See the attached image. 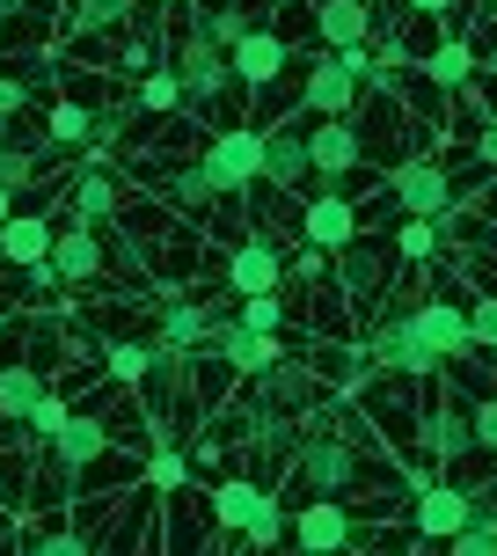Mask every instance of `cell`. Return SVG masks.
Returning a JSON list of instances; mask_svg holds the SVG:
<instances>
[{
    "label": "cell",
    "instance_id": "6da1fadb",
    "mask_svg": "<svg viewBox=\"0 0 497 556\" xmlns=\"http://www.w3.org/2000/svg\"><path fill=\"white\" fill-rule=\"evenodd\" d=\"M366 45H344V52H322L307 59V81H301V111L315 117H336V111H359V74H366Z\"/></svg>",
    "mask_w": 497,
    "mask_h": 556
},
{
    "label": "cell",
    "instance_id": "f35d334b",
    "mask_svg": "<svg viewBox=\"0 0 497 556\" xmlns=\"http://www.w3.org/2000/svg\"><path fill=\"white\" fill-rule=\"evenodd\" d=\"M403 8H410V15H454L461 0H403Z\"/></svg>",
    "mask_w": 497,
    "mask_h": 556
},
{
    "label": "cell",
    "instance_id": "4dcf8cb0",
    "mask_svg": "<svg viewBox=\"0 0 497 556\" xmlns=\"http://www.w3.org/2000/svg\"><path fill=\"white\" fill-rule=\"evenodd\" d=\"M139 111H183V88H176V66H154L146 81H139V96H132Z\"/></svg>",
    "mask_w": 497,
    "mask_h": 556
},
{
    "label": "cell",
    "instance_id": "b9f144b4",
    "mask_svg": "<svg viewBox=\"0 0 497 556\" xmlns=\"http://www.w3.org/2000/svg\"><path fill=\"white\" fill-rule=\"evenodd\" d=\"M154 8H183V0H154Z\"/></svg>",
    "mask_w": 497,
    "mask_h": 556
},
{
    "label": "cell",
    "instance_id": "3957f363",
    "mask_svg": "<svg viewBox=\"0 0 497 556\" xmlns=\"http://www.w3.org/2000/svg\"><path fill=\"white\" fill-rule=\"evenodd\" d=\"M293 476H301L307 498H352V491L366 483V454L352 440H301Z\"/></svg>",
    "mask_w": 497,
    "mask_h": 556
},
{
    "label": "cell",
    "instance_id": "d6986e66",
    "mask_svg": "<svg viewBox=\"0 0 497 556\" xmlns=\"http://www.w3.org/2000/svg\"><path fill=\"white\" fill-rule=\"evenodd\" d=\"M205 330H213V307L205 301H183V293H168L154 307V344H176V352H205Z\"/></svg>",
    "mask_w": 497,
    "mask_h": 556
},
{
    "label": "cell",
    "instance_id": "e0dca14e",
    "mask_svg": "<svg viewBox=\"0 0 497 556\" xmlns=\"http://www.w3.org/2000/svg\"><path fill=\"white\" fill-rule=\"evenodd\" d=\"M278 278H285V256H278L271 235L234 242V256H227V293H278Z\"/></svg>",
    "mask_w": 497,
    "mask_h": 556
},
{
    "label": "cell",
    "instance_id": "52a82bcc",
    "mask_svg": "<svg viewBox=\"0 0 497 556\" xmlns=\"http://www.w3.org/2000/svg\"><path fill=\"white\" fill-rule=\"evenodd\" d=\"M227 52L220 45H205V37H191L183 52H176V88H183V111H197V117H213L220 111V96H227Z\"/></svg>",
    "mask_w": 497,
    "mask_h": 556
},
{
    "label": "cell",
    "instance_id": "5bb4252c",
    "mask_svg": "<svg viewBox=\"0 0 497 556\" xmlns=\"http://www.w3.org/2000/svg\"><path fill=\"white\" fill-rule=\"evenodd\" d=\"M410 330H417V344H424V352H432L439 366L469 359V337H461V307L446 301V293H432V301H417V307H410Z\"/></svg>",
    "mask_w": 497,
    "mask_h": 556
},
{
    "label": "cell",
    "instance_id": "f546056e",
    "mask_svg": "<svg viewBox=\"0 0 497 556\" xmlns=\"http://www.w3.org/2000/svg\"><path fill=\"white\" fill-rule=\"evenodd\" d=\"M66 410H74V403H66V395L52 389V381H44V395H37V403H29V417H23V432H29V446H44L59 432V425H66Z\"/></svg>",
    "mask_w": 497,
    "mask_h": 556
},
{
    "label": "cell",
    "instance_id": "9c48e42d",
    "mask_svg": "<svg viewBox=\"0 0 497 556\" xmlns=\"http://www.w3.org/2000/svg\"><path fill=\"white\" fill-rule=\"evenodd\" d=\"M256 389H248V403L256 410H315L322 403V381H315V359H285L278 352L264 374H248Z\"/></svg>",
    "mask_w": 497,
    "mask_h": 556
},
{
    "label": "cell",
    "instance_id": "8992f818",
    "mask_svg": "<svg viewBox=\"0 0 497 556\" xmlns=\"http://www.w3.org/2000/svg\"><path fill=\"white\" fill-rule=\"evenodd\" d=\"M366 352H373V366H381V374H395V381H432V374H439V359H432V352L417 344V330H410V307L381 315Z\"/></svg>",
    "mask_w": 497,
    "mask_h": 556
},
{
    "label": "cell",
    "instance_id": "60d3db41",
    "mask_svg": "<svg viewBox=\"0 0 497 556\" xmlns=\"http://www.w3.org/2000/svg\"><path fill=\"white\" fill-rule=\"evenodd\" d=\"M8 213H15V191H8V184H0V220H8Z\"/></svg>",
    "mask_w": 497,
    "mask_h": 556
},
{
    "label": "cell",
    "instance_id": "4fadbf2b",
    "mask_svg": "<svg viewBox=\"0 0 497 556\" xmlns=\"http://www.w3.org/2000/svg\"><path fill=\"white\" fill-rule=\"evenodd\" d=\"M117 205H125V184H117L111 168H95V147L81 154V168H74V184H66V213L88 227H103L117 220Z\"/></svg>",
    "mask_w": 497,
    "mask_h": 556
},
{
    "label": "cell",
    "instance_id": "ab89813d",
    "mask_svg": "<svg viewBox=\"0 0 497 556\" xmlns=\"http://www.w3.org/2000/svg\"><path fill=\"white\" fill-rule=\"evenodd\" d=\"M29 8H37V0H0V15H29Z\"/></svg>",
    "mask_w": 497,
    "mask_h": 556
},
{
    "label": "cell",
    "instance_id": "7c38bea8",
    "mask_svg": "<svg viewBox=\"0 0 497 556\" xmlns=\"http://www.w3.org/2000/svg\"><path fill=\"white\" fill-rule=\"evenodd\" d=\"M285 37H278V29H256L248 23L242 37H234V45H227V74H234V81L242 88H271L278 74H285Z\"/></svg>",
    "mask_w": 497,
    "mask_h": 556
},
{
    "label": "cell",
    "instance_id": "30bf717a",
    "mask_svg": "<svg viewBox=\"0 0 497 556\" xmlns=\"http://www.w3.org/2000/svg\"><path fill=\"white\" fill-rule=\"evenodd\" d=\"M352 528H359L352 498H307L301 513L285 520V542H293V549H352Z\"/></svg>",
    "mask_w": 497,
    "mask_h": 556
},
{
    "label": "cell",
    "instance_id": "d4e9b609",
    "mask_svg": "<svg viewBox=\"0 0 497 556\" xmlns=\"http://www.w3.org/2000/svg\"><path fill=\"white\" fill-rule=\"evenodd\" d=\"M162 191H168L176 213H213V176H205L191 154H176V162L162 168Z\"/></svg>",
    "mask_w": 497,
    "mask_h": 556
},
{
    "label": "cell",
    "instance_id": "277c9868",
    "mask_svg": "<svg viewBox=\"0 0 497 556\" xmlns=\"http://www.w3.org/2000/svg\"><path fill=\"white\" fill-rule=\"evenodd\" d=\"M454 198H461L454 162H432V154H410V162H395V176H387V205L395 213H417V220H439Z\"/></svg>",
    "mask_w": 497,
    "mask_h": 556
},
{
    "label": "cell",
    "instance_id": "9a60e30c",
    "mask_svg": "<svg viewBox=\"0 0 497 556\" xmlns=\"http://www.w3.org/2000/svg\"><path fill=\"white\" fill-rule=\"evenodd\" d=\"M256 184H271V191H307V125H271V132H264V168H256Z\"/></svg>",
    "mask_w": 497,
    "mask_h": 556
},
{
    "label": "cell",
    "instance_id": "8fae6325",
    "mask_svg": "<svg viewBox=\"0 0 497 556\" xmlns=\"http://www.w3.org/2000/svg\"><path fill=\"white\" fill-rule=\"evenodd\" d=\"M205 352H213V359L227 366V374H264V366L278 359V337H264V330H242V323H234V315H220V307H213V330H205Z\"/></svg>",
    "mask_w": 497,
    "mask_h": 556
},
{
    "label": "cell",
    "instance_id": "1f68e13d",
    "mask_svg": "<svg viewBox=\"0 0 497 556\" xmlns=\"http://www.w3.org/2000/svg\"><path fill=\"white\" fill-rule=\"evenodd\" d=\"M242 330H264V337H278L285 330V307H278V293H242V315H234Z\"/></svg>",
    "mask_w": 497,
    "mask_h": 556
},
{
    "label": "cell",
    "instance_id": "7bdbcfd3",
    "mask_svg": "<svg viewBox=\"0 0 497 556\" xmlns=\"http://www.w3.org/2000/svg\"><path fill=\"white\" fill-rule=\"evenodd\" d=\"M0 147H8V125H0Z\"/></svg>",
    "mask_w": 497,
    "mask_h": 556
},
{
    "label": "cell",
    "instance_id": "7a4b0ae2",
    "mask_svg": "<svg viewBox=\"0 0 497 556\" xmlns=\"http://www.w3.org/2000/svg\"><path fill=\"white\" fill-rule=\"evenodd\" d=\"M197 168L213 176V198H248L256 191V168H264V132L256 125H227V132L205 139Z\"/></svg>",
    "mask_w": 497,
    "mask_h": 556
},
{
    "label": "cell",
    "instance_id": "603a6c76",
    "mask_svg": "<svg viewBox=\"0 0 497 556\" xmlns=\"http://www.w3.org/2000/svg\"><path fill=\"white\" fill-rule=\"evenodd\" d=\"M44 454H52V462H66V469H88L95 454H111V432H103V417L66 410V425H59L52 440H44Z\"/></svg>",
    "mask_w": 497,
    "mask_h": 556
},
{
    "label": "cell",
    "instance_id": "836d02e7",
    "mask_svg": "<svg viewBox=\"0 0 497 556\" xmlns=\"http://www.w3.org/2000/svg\"><path fill=\"white\" fill-rule=\"evenodd\" d=\"M461 337H469V352H475V359H483V352H490V344H497V307H490V301L461 307Z\"/></svg>",
    "mask_w": 497,
    "mask_h": 556
},
{
    "label": "cell",
    "instance_id": "8d00e7d4",
    "mask_svg": "<svg viewBox=\"0 0 497 556\" xmlns=\"http://www.w3.org/2000/svg\"><path fill=\"white\" fill-rule=\"evenodd\" d=\"M23 111H37V88H29L23 74H0V125L23 117Z\"/></svg>",
    "mask_w": 497,
    "mask_h": 556
},
{
    "label": "cell",
    "instance_id": "ac0fdd59",
    "mask_svg": "<svg viewBox=\"0 0 497 556\" xmlns=\"http://www.w3.org/2000/svg\"><path fill=\"white\" fill-rule=\"evenodd\" d=\"M461 513H469V491H454V483H424L410 505V542H446V534L461 528Z\"/></svg>",
    "mask_w": 497,
    "mask_h": 556
},
{
    "label": "cell",
    "instance_id": "5b68a950",
    "mask_svg": "<svg viewBox=\"0 0 497 556\" xmlns=\"http://www.w3.org/2000/svg\"><path fill=\"white\" fill-rule=\"evenodd\" d=\"M359 162H366V132L352 125V111L315 117V125H307V176H322L330 191H344Z\"/></svg>",
    "mask_w": 497,
    "mask_h": 556
},
{
    "label": "cell",
    "instance_id": "d6a6232c",
    "mask_svg": "<svg viewBox=\"0 0 497 556\" xmlns=\"http://www.w3.org/2000/svg\"><path fill=\"white\" fill-rule=\"evenodd\" d=\"M395 250H403V256H439V220H417V213H403V227H395Z\"/></svg>",
    "mask_w": 497,
    "mask_h": 556
},
{
    "label": "cell",
    "instance_id": "ee69618b",
    "mask_svg": "<svg viewBox=\"0 0 497 556\" xmlns=\"http://www.w3.org/2000/svg\"><path fill=\"white\" fill-rule=\"evenodd\" d=\"M0 542H8V528H0Z\"/></svg>",
    "mask_w": 497,
    "mask_h": 556
},
{
    "label": "cell",
    "instance_id": "44dd1931",
    "mask_svg": "<svg viewBox=\"0 0 497 556\" xmlns=\"http://www.w3.org/2000/svg\"><path fill=\"white\" fill-rule=\"evenodd\" d=\"M315 37L344 52V45H373V0H315Z\"/></svg>",
    "mask_w": 497,
    "mask_h": 556
},
{
    "label": "cell",
    "instance_id": "74e56055",
    "mask_svg": "<svg viewBox=\"0 0 497 556\" xmlns=\"http://www.w3.org/2000/svg\"><path fill=\"white\" fill-rule=\"evenodd\" d=\"M322 256H330V250H315V242H307V250L293 256V278H322Z\"/></svg>",
    "mask_w": 497,
    "mask_h": 556
},
{
    "label": "cell",
    "instance_id": "cb8c5ba5",
    "mask_svg": "<svg viewBox=\"0 0 497 556\" xmlns=\"http://www.w3.org/2000/svg\"><path fill=\"white\" fill-rule=\"evenodd\" d=\"M44 250H52V220H37V213H8V220H0V256H8L15 271L44 264Z\"/></svg>",
    "mask_w": 497,
    "mask_h": 556
},
{
    "label": "cell",
    "instance_id": "ba28073f",
    "mask_svg": "<svg viewBox=\"0 0 497 556\" xmlns=\"http://www.w3.org/2000/svg\"><path fill=\"white\" fill-rule=\"evenodd\" d=\"M44 271L52 286H103V227H52V250H44Z\"/></svg>",
    "mask_w": 497,
    "mask_h": 556
},
{
    "label": "cell",
    "instance_id": "4316f807",
    "mask_svg": "<svg viewBox=\"0 0 497 556\" xmlns=\"http://www.w3.org/2000/svg\"><path fill=\"white\" fill-rule=\"evenodd\" d=\"M344 293L359 307H373V293H381V250H366V242H344Z\"/></svg>",
    "mask_w": 497,
    "mask_h": 556
},
{
    "label": "cell",
    "instance_id": "83f0119b",
    "mask_svg": "<svg viewBox=\"0 0 497 556\" xmlns=\"http://www.w3.org/2000/svg\"><path fill=\"white\" fill-rule=\"evenodd\" d=\"M37 395H44V374H37V366H0V417H8V425H23Z\"/></svg>",
    "mask_w": 497,
    "mask_h": 556
},
{
    "label": "cell",
    "instance_id": "f1b7e54d",
    "mask_svg": "<svg viewBox=\"0 0 497 556\" xmlns=\"http://www.w3.org/2000/svg\"><path fill=\"white\" fill-rule=\"evenodd\" d=\"M154 359V337H111L103 344V366H111V381H139Z\"/></svg>",
    "mask_w": 497,
    "mask_h": 556
},
{
    "label": "cell",
    "instance_id": "ffe728a7",
    "mask_svg": "<svg viewBox=\"0 0 497 556\" xmlns=\"http://www.w3.org/2000/svg\"><path fill=\"white\" fill-rule=\"evenodd\" d=\"M475 59H483V52H475V37H439V45L417 52V74L439 88V96H454V88L475 81Z\"/></svg>",
    "mask_w": 497,
    "mask_h": 556
},
{
    "label": "cell",
    "instance_id": "484cf974",
    "mask_svg": "<svg viewBox=\"0 0 497 556\" xmlns=\"http://www.w3.org/2000/svg\"><path fill=\"white\" fill-rule=\"evenodd\" d=\"M44 125H52L59 147H95V111L81 96H44Z\"/></svg>",
    "mask_w": 497,
    "mask_h": 556
},
{
    "label": "cell",
    "instance_id": "d590c367",
    "mask_svg": "<svg viewBox=\"0 0 497 556\" xmlns=\"http://www.w3.org/2000/svg\"><path fill=\"white\" fill-rule=\"evenodd\" d=\"M183 476H191V454H146V483L154 491H183Z\"/></svg>",
    "mask_w": 497,
    "mask_h": 556
},
{
    "label": "cell",
    "instance_id": "2e32d148",
    "mask_svg": "<svg viewBox=\"0 0 497 556\" xmlns=\"http://www.w3.org/2000/svg\"><path fill=\"white\" fill-rule=\"evenodd\" d=\"M359 205L344 191H322V198H307L301 205V235L315 242V250H344V242H359Z\"/></svg>",
    "mask_w": 497,
    "mask_h": 556
},
{
    "label": "cell",
    "instance_id": "e575fe53",
    "mask_svg": "<svg viewBox=\"0 0 497 556\" xmlns=\"http://www.w3.org/2000/svg\"><path fill=\"white\" fill-rule=\"evenodd\" d=\"M132 15V0H74V29H111Z\"/></svg>",
    "mask_w": 497,
    "mask_h": 556
},
{
    "label": "cell",
    "instance_id": "7402d4cb",
    "mask_svg": "<svg viewBox=\"0 0 497 556\" xmlns=\"http://www.w3.org/2000/svg\"><path fill=\"white\" fill-rule=\"evenodd\" d=\"M424 446H432V462H439V469H454V462H469V454H475V432H469V417H461L454 395L424 410Z\"/></svg>",
    "mask_w": 497,
    "mask_h": 556
}]
</instances>
